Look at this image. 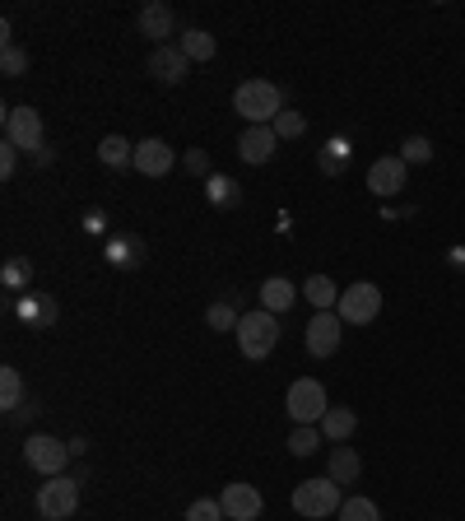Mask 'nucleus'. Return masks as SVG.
I'll return each mask as SVG.
<instances>
[{
  "label": "nucleus",
  "mask_w": 465,
  "mask_h": 521,
  "mask_svg": "<svg viewBox=\"0 0 465 521\" xmlns=\"http://www.w3.org/2000/svg\"><path fill=\"white\" fill-rule=\"evenodd\" d=\"M0 289L10 298L28 294V289H33V261H28V256H10V261L0 266Z\"/></svg>",
  "instance_id": "4be33fe9"
},
{
  "label": "nucleus",
  "mask_w": 465,
  "mask_h": 521,
  "mask_svg": "<svg viewBox=\"0 0 465 521\" xmlns=\"http://www.w3.org/2000/svg\"><path fill=\"white\" fill-rule=\"evenodd\" d=\"M340 340H345L340 312H317V317L307 321V354L312 359H331L335 349H340Z\"/></svg>",
  "instance_id": "f8f14e48"
},
{
  "label": "nucleus",
  "mask_w": 465,
  "mask_h": 521,
  "mask_svg": "<svg viewBox=\"0 0 465 521\" xmlns=\"http://www.w3.org/2000/svg\"><path fill=\"white\" fill-rule=\"evenodd\" d=\"M335 312H340L345 326H368V321H377V312H382V289L372 280L349 284L345 294H340V303H335Z\"/></svg>",
  "instance_id": "6e6552de"
},
{
  "label": "nucleus",
  "mask_w": 465,
  "mask_h": 521,
  "mask_svg": "<svg viewBox=\"0 0 465 521\" xmlns=\"http://www.w3.org/2000/svg\"><path fill=\"white\" fill-rule=\"evenodd\" d=\"M349 163H354V140H349L345 131H335L331 140L317 149V168H321L326 177H345Z\"/></svg>",
  "instance_id": "a211bd4d"
},
{
  "label": "nucleus",
  "mask_w": 465,
  "mask_h": 521,
  "mask_svg": "<svg viewBox=\"0 0 465 521\" xmlns=\"http://www.w3.org/2000/svg\"><path fill=\"white\" fill-rule=\"evenodd\" d=\"M275 149H279L275 126H247V131L238 135V159L252 163V168H261V163L275 159Z\"/></svg>",
  "instance_id": "f3484780"
},
{
  "label": "nucleus",
  "mask_w": 465,
  "mask_h": 521,
  "mask_svg": "<svg viewBox=\"0 0 465 521\" xmlns=\"http://www.w3.org/2000/svg\"><path fill=\"white\" fill-rule=\"evenodd\" d=\"M405 187H410V168H405L400 154H386V159H377L368 168V191L377 201H396Z\"/></svg>",
  "instance_id": "9d476101"
},
{
  "label": "nucleus",
  "mask_w": 465,
  "mask_h": 521,
  "mask_svg": "<svg viewBox=\"0 0 465 521\" xmlns=\"http://www.w3.org/2000/svg\"><path fill=\"white\" fill-rule=\"evenodd\" d=\"M70 442H61V438H52V433H28L24 438V461H28V470H38V475H61L66 470V461H70Z\"/></svg>",
  "instance_id": "0eeeda50"
},
{
  "label": "nucleus",
  "mask_w": 465,
  "mask_h": 521,
  "mask_svg": "<svg viewBox=\"0 0 465 521\" xmlns=\"http://www.w3.org/2000/svg\"><path fill=\"white\" fill-rule=\"evenodd\" d=\"M233 112H238L247 126H275V117L284 112V94L279 84L270 80H242L233 89Z\"/></svg>",
  "instance_id": "f257e3e1"
},
{
  "label": "nucleus",
  "mask_w": 465,
  "mask_h": 521,
  "mask_svg": "<svg viewBox=\"0 0 465 521\" xmlns=\"http://www.w3.org/2000/svg\"><path fill=\"white\" fill-rule=\"evenodd\" d=\"M10 317L24 321L28 331H52L56 317H61V303L52 294H38V289H28V294L10 298Z\"/></svg>",
  "instance_id": "1a4fd4ad"
},
{
  "label": "nucleus",
  "mask_w": 465,
  "mask_h": 521,
  "mask_svg": "<svg viewBox=\"0 0 465 521\" xmlns=\"http://www.w3.org/2000/svg\"><path fill=\"white\" fill-rule=\"evenodd\" d=\"M173 163H177V149L168 140H159V135H149V140L135 145V173L140 177H168Z\"/></svg>",
  "instance_id": "dca6fc26"
},
{
  "label": "nucleus",
  "mask_w": 465,
  "mask_h": 521,
  "mask_svg": "<svg viewBox=\"0 0 465 521\" xmlns=\"http://www.w3.org/2000/svg\"><path fill=\"white\" fill-rule=\"evenodd\" d=\"M205 201H210L214 210H233V205H242V187L228 173H210L205 177Z\"/></svg>",
  "instance_id": "5701e85b"
},
{
  "label": "nucleus",
  "mask_w": 465,
  "mask_h": 521,
  "mask_svg": "<svg viewBox=\"0 0 465 521\" xmlns=\"http://www.w3.org/2000/svg\"><path fill=\"white\" fill-rule=\"evenodd\" d=\"M326 475H331L340 489H345V484H354V480L363 475L359 452H354V447H345V442H335L331 452H326Z\"/></svg>",
  "instance_id": "aec40b11"
},
{
  "label": "nucleus",
  "mask_w": 465,
  "mask_h": 521,
  "mask_svg": "<svg viewBox=\"0 0 465 521\" xmlns=\"http://www.w3.org/2000/svg\"><path fill=\"white\" fill-rule=\"evenodd\" d=\"M24 377H19V368H0V410H5V419L14 415V410H24Z\"/></svg>",
  "instance_id": "bb28decb"
},
{
  "label": "nucleus",
  "mask_w": 465,
  "mask_h": 521,
  "mask_svg": "<svg viewBox=\"0 0 465 521\" xmlns=\"http://www.w3.org/2000/svg\"><path fill=\"white\" fill-rule=\"evenodd\" d=\"M275 135H279V140H303V135H307V117H303V112H293V107H284V112L275 117Z\"/></svg>",
  "instance_id": "473e14b6"
},
{
  "label": "nucleus",
  "mask_w": 465,
  "mask_h": 521,
  "mask_svg": "<svg viewBox=\"0 0 465 521\" xmlns=\"http://www.w3.org/2000/svg\"><path fill=\"white\" fill-rule=\"evenodd\" d=\"M447 261H452V270H465V247H461V242H456L452 252H447Z\"/></svg>",
  "instance_id": "4c0bfd02"
},
{
  "label": "nucleus",
  "mask_w": 465,
  "mask_h": 521,
  "mask_svg": "<svg viewBox=\"0 0 465 521\" xmlns=\"http://www.w3.org/2000/svg\"><path fill=\"white\" fill-rule=\"evenodd\" d=\"M205 321H210L214 331H238L242 312H238V303H233V298H214L210 308H205Z\"/></svg>",
  "instance_id": "c85d7f7f"
},
{
  "label": "nucleus",
  "mask_w": 465,
  "mask_h": 521,
  "mask_svg": "<svg viewBox=\"0 0 465 521\" xmlns=\"http://www.w3.org/2000/svg\"><path fill=\"white\" fill-rule=\"evenodd\" d=\"M233 335H238L242 359L261 363V359H270L275 345H279V317L275 312H266V308H252V312H242V321H238V331Z\"/></svg>",
  "instance_id": "f03ea898"
},
{
  "label": "nucleus",
  "mask_w": 465,
  "mask_h": 521,
  "mask_svg": "<svg viewBox=\"0 0 465 521\" xmlns=\"http://www.w3.org/2000/svg\"><path fill=\"white\" fill-rule=\"evenodd\" d=\"M186 521H228V517H224V503L219 498H196L186 508Z\"/></svg>",
  "instance_id": "72a5a7b5"
},
{
  "label": "nucleus",
  "mask_w": 465,
  "mask_h": 521,
  "mask_svg": "<svg viewBox=\"0 0 465 521\" xmlns=\"http://www.w3.org/2000/svg\"><path fill=\"white\" fill-rule=\"evenodd\" d=\"M321 428L317 424H293V433H289V452L303 461V456H317L321 452Z\"/></svg>",
  "instance_id": "cd10ccee"
},
{
  "label": "nucleus",
  "mask_w": 465,
  "mask_h": 521,
  "mask_svg": "<svg viewBox=\"0 0 465 521\" xmlns=\"http://www.w3.org/2000/svg\"><path fill=\"white\" fill-rule=\"evenodd\" d=\"M14 168H19V145H10V140H5V145H0V177L10 182Z\"/></svg>",
  "instance_id": "e433bc0d"
},
{
  "label": "nucleus",
  "mask_w": 465,
  "mask_h": 521,
  "mask_svg": "<svg viewBox=\"0 0 465 521\" xmlns=\"http://www.w3.org/2000/svg\"><path fill=\"white\" fill-rule=\"evenodd\" d=\"M293 512L303 521H326V517H340V508H345V494H340V484L331 480V475H321V480H303L298 489H293Z\"/></svg>",
  "instance_id": "7ed1b4c3"
},
{
  "label": "nucleus",
  "mask_w": 465,
  "mask_h": 521,
  "mask_svg": "<svg viewBox=\"0 0 465 521\" xmlns=\"http://www.w3.org/2000/svg\"><path fill=\"white\" fill-rule=\"evenodd\" d=\"M284 410H289L293 424H321L331 401H326V387L317 377H293L289 391H284Z\"/></svg>",
  "instance_id": "39448f33"
},
{
  "label": "nucleus",
  "mask_w": 465,
  "mask_h": 521,
  "mask_svg": "<svg viewBox=\"0 0 465 521\" xmlns=\"http://www.w3.org/2000/svg\"><path fill=\"white\" fill-rule=\"evenodd\" d=\"M98 163L103 168H135V145L126 135H103L98 140Z\"/></svg>",
  "instance_id": "393cba45"
},
{
  "label": "nucleus",
  "mask_w": 465,
  "mask_h": 521,
  "mask_svg": "<svg viewBox=\"0 0 465 521\" xmlns=\"http://www.w3.org/2000/svg\"><path fill=\"white\" fill-rule=\"evenodd\" d=\"M186 173H196V177H210V154L205 149H186Z\"/></svg>",
  "instance_id": "c9c22d12"
},
{
  "label": "nucleus",
  "mask_w": 465,
  "mask_h": 521,
  "mask_svg": "<svg viewBox=\"0 0 465 521\" xmlns=\"http://www.w3.org/2000/svg\"><path fill=\"white\" fill-rule=\"evenodd\" d=\"M317 428H321V438H326V442H349V438H354V428H359V415H354L349 405H331Z\"/></svg>",
  "instance_id": "412c9836"
},
{
  "label": "nucleus",
  "mask_w": 465,
  "mask_h": 521,
  "mask_svg": "<svg viewBox=\"0 0 465 521\" xmlns=\"http://www.w3.org/2000/svg\"><path fill=\"white\" fill-rule=\"evenodd\" d=\"M298 298H303V289H298L293 280H284V275H270V280L261 284V308L275 312V317H284Z\"/></svg>",
  "instance_id": "6ab92c4d"
},
{
  "label": "nucleus",
  "mask_w": 465,
  "mask_h": 521,
  "mask_svg": "<svg viewBox=\"0 0 465 521\" xmlns=\"http://www.w3.org/2000/svg\"><path fill=\"white\" fill-rule=\"evenodd\" d=\"M135 28H140V38H154V47H168V38L177 33V10L168 0H149L145 10L135 14Z\"/></svg>",
  "instance_id": "2eb2a0df"
},
{
  "label": "nucleus",
  "mask_w": 465,
  "mask_h": 521,
  "mask_svg": "<svg viewBox=\"0 0 465 521\" xmlns=\"http://www.w3.org/2000/svg\"><path fill=\"white\" fill-rule=\"evenodd\" d=\"M400 159H405V168L433 163V140H428V135H405V140H400Z\"/></svg>",
  "instance_id": "c756f323"
},
{
  "label": "nucleus",
  "mask_w": 465,
  "mask_h": 521,
  "mask_svg": "<svg viewBox=\"0 0 465 521\" xmlns=\"http://www.w3.org/2000/svg\"><path fill=\"white\" fill-rule=\"evenodd\" d=\"M145 70L154 75L159 84H168V89H177V84L191 80V56L177 47V42H168V47H154L145 61Z\"/></svg>",
  "instance_id": "9b49d317"
},
{
  "label": "nucleus",
  "mask_w": 465,
  "mask_h": 521,
  "mask_svg": "<svg viewBox=\"0 0 465 521\" xmlns=\"http://www.w3.org/2000/svg\"><path fill=\"white\" fill-rule=\"evenodd\" d=\"M33 508H38L42 521H70L80 512V480H75V475H52V480L38 489Z\"/></svg>",
  "instance_id": "20e7f679"
},
{
  "label": "nucleus",
  "mask_w": 465,
  "mask_h": 521,
  "mask_svg": "<svg viewBox=\"0 0 465 521\" xmlns=\"http://www.w3.org/2000/svg\"><path fill=\"white\" fill-rule=\"evenodd\" d=\"M340 521H382V508H377L372 498L354 494V498H345V508H340Z\"/></svg>",
  "instance_id": "2f4dec72"
},
{
  "label": "nucleus",
  "mask_w": 465,
  "mask_h": 521,
  "mask_svg": "<svg viewBox=\"0 0 465 521\" xmlns=\"http://www.w3.org/2000/svg\"><path fill=\"white\" fill-rule=\"evenodd\" d=\"M0 75H5V80H24L28 75V52L19 42H10V47L0 52Z\"/></svg>",
  "instance_id": "7c9ffc66"
},
{
  "label": "nucleus",
  "mask_w": 465,
  "mask_h": 521,
  "mask_svg": "<svg viewBox=\"0 0 465 521\" xmlns=\"http://www.w3.org/2000/svg\"><path fill=\"white\" fill-rule=\"evenodd\" d=\"M80 228L89 233V238H112V228H107V214L103 210H84V219H80Z\"/></svg>",
  "instance_id": "f704fd0d"
},
{
  "label": "nucleus",
  "mask_w": 465,
  "mask_h": 521,
  "mask_svg": "<svg viewBox=\"0 0 465 521\" xmlns=\"http://www.w3.org/2000/svg\"><path fill=\"white\" fill-rule=\"evenodd\" d=\"M219 503H224V517L228 521H256L261 512H266V498H261V489H256V484H247V480L224 484Z\"/></svg>",
  "instance_id": "ddd939ff"
},
{
  "label": "nucleus",
  "mask_w": 465,
  "mask_h": 521,
  "mask_svg": "<svg viewBox=\"0 0 465 521\" xmlns=\"http://www.w3.org/2000/svg\"><path fill=\"white\" fill-rule=\"evenodd\" d=\"M5 140L10 145H19L24 154H42L47 149V126H42V112L38 107H5Z\"/></svg>",
  "instance_id": "423d86ee"
},
{
  "label": "nucleus",
  "mask_w": 465,
  "mask_h": 521,
  "mask_svg": "<svg viewBox=\"0 0 465 521\" xmlns=\"http://www.w3.org/2000/svg\"><path fill=\"white\" fill-rule=\"evenodd\" d=\"M145 256H149L145 238H140V233H126V228L103 242V261L112 270H140V266H145Z\"/></svg>",
  "instance_id": "4468645a"
},
{
  "label": "nucleus",
  "mask_w": 465,
  "mask_h": 521,
  "mask_svg": "<svg viewBox=\"0 0 465 521\" xmlns=\"http://www.w3.org/2000/svg\"><path fill=\"white\" fill-rule=\"evenodd\" d=\"M177 47L191 56V66H196V61H214V52H219L214 33H205V28H186L182 38H177Z\"/></svg>",
  "instance_id": "a878e982"
},
{
  "label": "nucleus",
  "mask_w": 465,
  "mask_h": 521,
  "mask_svg": "<svg viewBox=\"0 0 465 521\" xmlns=\"http://www.w3.org/2000/svg\"><path fill=\"white\" fill-rule=\"evenodd\" d=\"M340 294H345V289H335L331 275H307V280H303V298H307V303H312L317 312H335Z\"/></svg>",
  "instance_id": "b1692460"
}]
</instances>
